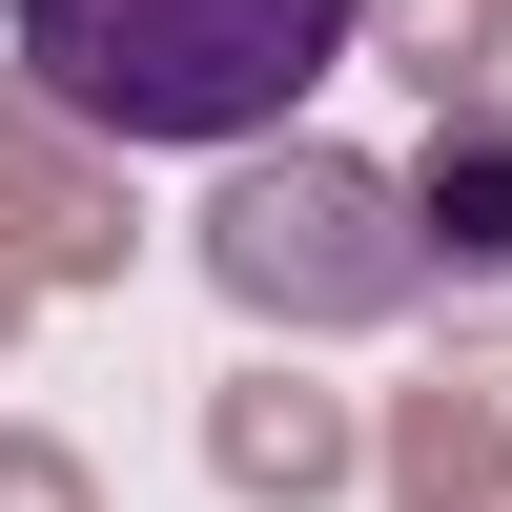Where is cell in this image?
Returning a JSON list of instances; mask_svg holds the SVG:
<instances>
[{
	"label": "cell",
	"instance_id": "5b68a950",
	"mask_svg": "<svg viewBox=\"0 0 512 512\" xmlns=\"http://www.w3.org/2000/svg\"><path fill=\"white\" fill-rule=\"evenodd\" d=\"M492 410H512V390H472V369H451V390H410L390 492H410V512H492V472H512V451H492Z\"/></svg>",
	"mask_w": 512,
	"mask_h": 512
},
{
	"label": "cell",
	"instance_id": "277c9868",
	"mask_svg": "<svg viewBox=\"0 0 512 512\" xmlns=\"http://www.w3.org/2000/svg\"><path fill=\"white\" fill-rule=\"evenodd\" d=\"M205 472L308 512V492H349V410H328V390H287V369H226V410H205Z\"/></svg>",
	"mask_w": 512,
	"mask_h": 512
},
{
	"label": "cell",
	"instance_id": "8992f818",
	"mask_svg": "<svg viewBox=\"0 0 512 512\" xmlns=\"http://www.w3.org/2000/svg\"><path fill=\"white\" fill-rule=\"evenodd\" d=\"M390 41H410V82H431V103H472V62H492V0H390Z\"/></svg>",
	"mask_w": 512,
	"mask_h": 512
},
{
	"label": "cell",
	"instance_id": "6da1fadb",
	"mask_svg": "<svg viewBox=\"0 0 512 512\" xmlns=\"http://www.w3.org/2000/svg\"><path fill=\"white\" fill-rule=\"evenodd\" d=\"M0 21L82 144H267L369 0H0Z\"/></svg>",
	"mask_w": 512,
	"mask_h": 512
},
{
	"label": "cell",
	"instance_id": "7a4b0ae2",
	"mask_svg": "<svg viewBox=\"0 0 512 512\" xmlns=\"http://www.w3.org/2000/svg\"><path fill=\"white\" fill-rule=\"evenodd\" d=\"M205 287H226L246 328H369V308L431 287V226H410V185L349 164V144H246L226 205H205Z\"/></svg>",
	"mask_w": 512,
	"mask_h": 512
},
{
	"label": "cell",
	"instance_id": "52a82bcc",
	"mask_svg": "<svg viewBox=\"0 0 512 512\" xmlns=\"http://www.w3.org/2000/svg\"><path fill=\"white\" fill-rule=\"evenodd\" d=\"M0 512H103V492H82L62 431H0Z\"/></svg>",
	"mask_w": 512,
	"mask_h": 512
},
{
	"label": "cell",
	"instance_id": "3957f363",
	"mask_svg": "<svg viewBox=\"0 0 512 512\" xmlns=\"http://www.w3.org/2000/svg\"><path fill=\"white\" fill-rule=\"evenodd\" d=\"M410 226H431V267H451V287H512V103H431Z\"/></svg>",
	"mask_w": 512,
	"mask_h": 512
}]
</instances>
